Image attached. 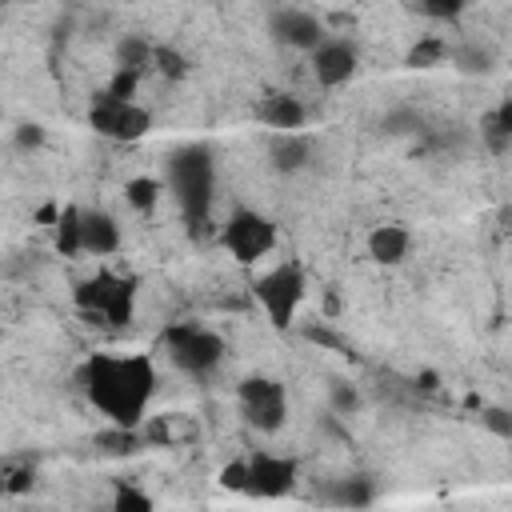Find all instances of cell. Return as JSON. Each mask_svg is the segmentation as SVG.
<instances>
[{"mask_svg": "<svg viewBox=\"0 0 512 512\" xmlns=\"http://www.w3.org/2000/svg\"><path fill=\"white\" fill-rule=\"evenodd\" d=\"M256 116H260V124H268L276 132H300L308 112H304L300 96H292V92H268L256 104Z\"/></svg>", "mask_w": 512, "mask_h": 512, "instance_id": "8fae6325", "label": "cell"}, {"mask_svg": "<svg viewBox=\"0 0 512 512\" xmlns=\"http://www.w3.org/2000/svg\"><path fill=\"white\" fill-rule=\"evenodd\" d=\"M4 476H8V480H4V492H24V488H32V464L20 468V472H16L12 464H4Z\"/></svg>", "mask_w": 512, "mask_h": 512, "instance_id": "1f68e13d", "label": "cell"}, {"mask_svg": "<svg viewBox=\"0 0 512 512\" xmlns=\"http://www.w3.org/2000/svg\"><path fill=\"white\" fill-rule=\"evenodd\" d=\"M412 4H416V12L428 16V20H456L468 0H412Z\"/></svg>", "mask_w": 512, "mask_h": 512, "instance_id": "484cf974", "label": "cell"}, {"mask_svg": "<svg viewBox=\"0 0 512 512\" xmlns=\"http://www.w3.org/2000/svg\"><path fill=\"white\" fill-rule=\"evenodd\" d=\"M312 56V76L324 84V88H340V84H348L352 76H356V68H360V56H356V48L348 44V40H324L316 52H308Z\"/></svg>", "mask_w": 512, "mask_h": 512, "instance_id": "30bf717a", "label": "cell"}, {"mask_svg": "<svg viewBox=\"0 0 512 512\" xmlns=\"http://www.w3.org/2000/svg\"><path fill=\"white\" fill-rule=\"evenodd\" d=\"M136 84H140V72H136V68H116L104 92L116 96V100H132V96H136Z\"/></svg>", "mask_w": 512, "mask_h": 512, "instance_id": "83f0119b", "label": "cell"}, {"mask_svg": "<svg viewBox=\"0 0 512 512\" xmlns=\"http://www.w3.org/2000/svg\"><path fill=\"white\" fill-rule=\"evenodd\" d=\"M492 120H496V124H500V128L512 136V96H508V100H500V108L492 112Z\"/></svg>", "mask_w": 512, "mask_h": 512, "instance_id": "836d02e7", "label": "cell"}, {"mask_svg": "<svg viewBox=\"0 0 512 512\" xmlns=\"http://www.w3.org/2000/svg\"><path fill=\"white\" fill-rule=\"evenodd\" d=\"M328 404H332V412L352 416V412L360 408V392H356L348 380H332V384H328Z\"/></svg>", "mask_w": 512, "mask_h": 512, "instance_id": "d4e9b609", "label": "cell"}, {"mask_svg": "<svg viewBox=\"0 0 512 512\" xmlns=\"http://www.w3.org/2000/svg\"><path fill=\"white\" fill-rule=\"evenodd\" d=\"M236 396H240L244 420L256 432H280L284 428V420H288V392H284L280 380H272V376H248V380H240Z\"/></svg>", "mask_w": 512, "mask_h": 512, "instance_id": "8992f818", "label": "cell"}, {"mask_svg": "<svg viewBox=\"0 0 512 512\" xmlns=\"http://www.w3.org/2000/svg\"><path fill=\"white\" fill-rule=\"evenodd\" d=\"M168 188L176 192L188 224L204 228L212 208V156L204 144H184L168 156Z\"/></svg>", "mask_w": 512, "mask_h": 512, "instance_id": "7a4b0ae2", "label": "cell"}, {"mask_svg": "<svg viewBox=\"0 0 512 512\" xmlns=\"http://www.w3.org/2000/svg\"><path fill=\"white\" fill-rule=\"evenodd\" d=\"M120 248V224L108 212H84V252L112 256Z\"/></svg>", "mask_w": 512, "mask_h": 512, "instance_id": "5bb4252c", "label": "cell"}, {"mask_svg": "<svg viewBox=\"0 0 512 512\" xmlns=\"http://www.w3.org/2000/svg\"><path fill=\"white\" fill-rule=\"evenodd\" d=\"M408 248H412V236H408V228H400V224H376L372 232H368V256L376 260V264H400L404 256H408Z\"/></svg>", "mask_w": 512, "mask_h": 512, "instance_id": "4fadbf2b", "label": "cell"}, {"mask_svg": "<svg viewBox=\"0 0 512 512\" xmlns=\"http://www.w3.org/2000/svg\"><path fill=\"white\" fill-rule=\"evenodd\" d=\"M220 484L232 488V492H248V460H236L220 472Z\"/></svg>", "mask_w": 512, "mask_h": 512, "instance_id": "f1b7e54d", "label": "cell"}, {"mask_svg": "<svg viewBox=\"0 0 512 512\" xmlns=\"http://www.w3.org/2000/svg\"><path fill=\"white\" fill-rule=\"evenodd\" d=\"M132 312H136V280L116 276V280H112V288H108V300H104L100 320H104V324H112V328H124V324L132 320Z\"/></svg>", "mask_w": 512, "mask_h": 512, "instance_id": "9a60e30c", "label": "cell"}, {"mask_svg": "<svg viewBox=\"0 0 512 512\" xmlns=\"http://www.w3.org/2000/svg\"><path fill=\"white\" fill-rule=\"evenodd\" d=\"M304 288H308V280H304V268L296 260L268 268L252 284V292H256V300H260V308H264L272 328H288L292 324V316H296V308L304 300Z\"/></svg>", "mask_w": 512, "mask_h": 512, "instance_id": "3957f363", "label": "cell"}, {"mask_svg": "<svg viewBox=\"0 0 512 512\" xmlns=\"http://www.w3.org/2000/svg\"><path fill=\"white\" fill-rule=\"evenodd\" d=\"M80 388L84 396L124 428H140L148 400L156 392V368L144 352L132 356H92L80 368Z\"/></svg>", "mask_w": 512, "mask_h": 512, "instance_id": "6da1fadb", "label": "cell"}, {"mask_svg": "<svg viewBox=\"0 0 512 512\" xmlns=\"http://www.w3.org/2000/svg\"><path fill=\"white\" fill-rule=\"evenodd\" d=\"M376 500V484L368 476H348V480H336L332 488V504H344V508H364Z\"/></svg>", "mask_w": 512, "mask_h": 512, "instance_id": "ac0fdd59", "label": "cell"}, {"mask_svg": "<svg viewBox=\"0 0 512 512\" xmlns=\"http://www.w3.org/2000/svg\"><path fill=\"white\" fill-rule=\"evenodd\" d=\"M164 348L168 360L188 376H208L224 360V340L200 324H172L164 332Z\"/></svg>", "mask_w": 512, "mask_h": 512, "instance_id": "277c9868", "label": "cell"}, {"mask_svg": "<svg viewBox=\"0 0 512 512\" xmlns=\"http://www.w3.org/2000/svg\"><path fill=\"white\" fill-rule=\"evenodd\" d=\"M112 508H116V512H148V508H152V496H148V492H140L136 484L120 480V484H116V492H112Z\"/></svg>", "mask_w": 512, "mask_h": 512, "instance_id": "cb8c5ba5", "label": "cell"}, {"mask_svg": "<svg viewBox=\"0 0 512 512\" xmlns=\"http://www.w3.org/2000/svg\"><path fill=\"white\" fill-rule=\"evenodd\" d=\"M220 244L240 260V264H256L260 256L272 252L276 244V224L264 216V212H252V208H236L224 228H220Z\"/></svg>", "mask_w": 512, "mask_h": 512, "instance_id": "5b68a950", "label": "cell"}, {"mask_svg": "<svg viewBox=\"0 0 512 512\" xmlns=\"http://www.w3.org/2000/svg\"><path fill=\"white\" fill-rule=\"evenodd\" d=\"M380 128H384L388 136H404V132H416V128H420V116H416L412 108H392V112H384Z\"/></svg>", "mask_w": 512, "mask_h": 512, "instance_id": "4316f807", "label": "cell"}, {"mask_svg": "<svg viewBox=\"0 0 512 512\" xmlns=\"http://www.w3.org/2000/svg\"><path fill=\"white\" fill-rule=\"evenodd\" d=\"M268 32H272L276 44L300 48V52H316L328 40L324 36V24L312 12H304V8H276L272 20H268Z\"/></svg>", "mask_w": 512, "mask_h": 512, "instance_id": "ba28073f", "label": "cell"}, {"mask_svg": "<svg viewBox=\"0 0 512 512\" xmlns=\"http://www.w3.org/2000/svg\"><path fill=\"white\" fill-rule=\"evenodd\" d=\"M96 444H100L104 452H112V456H132V452H140V448H144V436H140L136 428L112 424L108 432H100V436H96Z\"/></svg>", "mask_w": 512, "mask_h": 512, "instance_id": "d6986e66", "label": "cell"}, {"mask_svg": "<svg viewBox=\"0 0 512 512\" xmlns=\"http://www.w3.org/2000/svg\"><path fill=\"white\" fill-rule=\"evenodd\" d=\"M448 60H452L460 72H468V76H488V72H492V52H488V48H476V44L452 48Z\"/></svg>", "mask_w": 512, "mask_h": 512, "instance_id": "7402d4cb", "label": "cell"}, {"mask_svg": "<svg viewBox=\"0 0 512 512\" xmlns=\"http://www.w3.org/2000/svg\"><path fill=\"white\" fill-rule=\"evenodd\" d=\"M160 192H164V188H160V180H152V176H132V180L124 184L128 204H132L136 212H144V216H148V212L160 204Z\"/></svg>", "mask_w": 512, "mask_h": 512, "instance_id": "ffe728a7", "label": "cell"}, {"mask_svg": "<svg viewBox=\"0 0 512 512\" xmlns=\"http://www.w3.org/2000/svg\"><path fill=\"white\" fill-rule=\"evenodd\" d=\"M296 484V460L288 456H252L248 460V496H260V500H276L284 492H292Z\"/></svg>", "mask_w": 512, "mask_h": 512, "instance_id": "9c48e42d", "label": "cell"}, {"mask_svg": "<svg viewBox=\"0 0 512 512\" xmlns=\"http://www.w3.org/2000/svg\"><path fill=\"white\" fill-rule=\"evenodd\" d=\"M152 68H156L160 76H168V80H184V76H188V60H184V52L172 48V44H156V48H152Z\"/></svg>", "mask_w": 512, "mask_h": 512, "instance_id": "603a6c76", "label": "cell"}, {"mask_svg": "<svg viewBox=\"0 0 512 512\" xmlns=\"http://www.w3.org/2000/svg\"><path fill=\"white\" fill-rule=\"evenodd\" d=\"M52 232H56V248L64 252V256H72V252H84V208H60V220L52 224Z\"/></svg>", "mask_w": 512, "mask_h": 512, "instance_id": "2e32d148", "label": "cell"}, {"mask_svg": "<svg viewBox=\"0 0 512 512\" xmlns=\"http://www.w3.org/2000/svg\"><path fill=\"white\" fill-rule=\"evenodd\" d=\"M24 4H44V0H24Z\"/></svg>", "mask_w": 512, "mask_h": 512, "instance_id": "e575fe53", "label": "cell"}, {"mask_svg": "<svg viewBox=\"0 0 512 512\" xmlns=\"http://www.w3.org/2000/svg\"><path fill=\"white\" fill-rule=\"evenodd\" d=\"M12 140H16V148H24V152H28V148H40V144H44V128L28 120V124H20V128H16V136H12Z\"/></svg>", "mask_w": 512, "mask_h": 512, "instance_id": "4dcf8cb0", "label": "cell"}, {"mask_svg": "<svg viewBox=\"0 0 512 512\" xmlns=\"http://www.w3.org/2000/svg\"><path fill=\"white\" fill-rule=\"evenodd\" d=\"M484 424L496 428V432H504V436H512V420H508V412H500V408H492V412L484 416Z\"/></svg>", "mask_w": 512, "mask_h": 512, "instance_id": "d6a6232c", "label": "cell"}, {"mask_svg": "<svg viewBox=\"0 0 512 512\" xmlns=\"http://www.w3.org/2000/svg\"><path fill=\"white\" fill-rule=\"evenodd\" d=\"M152 48H156V44H148L144 36H124V40L116 44V64L144 72V68L152 64Z\"/></svg>", "mask_w": 512, "mask_h": 512, "instance_id": "44dd1931", "label": "cell"}, {"mask_svg": "<svg viewBox=\"0 0 512 512\" xmlns=\"http://www.w3.org/2000/svg\"><path fill=\"white\" fill-rule=\"evenodd\" d=\"M480 136H484V144H488L492 152H504V148L512 144V136H508V132H504V128H500V124H496L492 116L484 120V128H480Z\"/></svg>", "mask_w": 512, "mask_h": 512, "instance_id": "f546056e", "label": "cell"}, {"mask_svg": "<svg viewBox=\"0 0 512 512\" xmlns=\"http://www.w3.org/2000/svg\"><path fill=\"white\" fill-rule=\"evenodd\" d=\"M268 160L276 172H300L312 160V140L304 132H276L268 140Z\"/></svg>", "mask_w": 512, "mask_h": 512, "instance_id": "7c38bea8", "label": "cell"}, {"mask_svg": "<svg viewBox=\"0 0 512 512\" xmlns=\"http://www.w3.org/2000/svg\"><path fill=\"white\" fill-rule=\"evenodd\" d=\"M88 124L96 128V136H108V140H140L148 128H152V116L136 104V100H116L108 92H100L92 100V112H88Z\"/></svg>", "mask_w": 512, "mask_h": 512, "instance_id": "52a82bcc", "label": "cell"}, {"mask_svg": "<svg viewBox=\"0 0 512 512\" xmlns=\"http://www.w3.org/2000/svg\"><path fill=\"white\" fill-rule=\"evenodd\" d=\"M448 56H452V52H448V44H444L440 36H424V40H416V44L408 48L404 64L416 68V72H428V68H440Z\"/></svg>", "mask_w": 512, "mask_h": 512, "instance_id": "e0dca14e", "label": "cell"}]
</instances>
